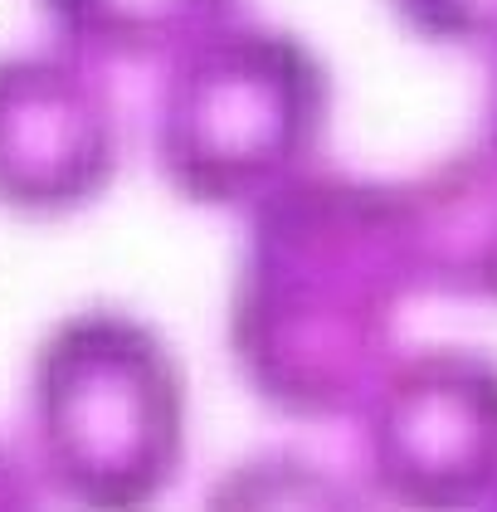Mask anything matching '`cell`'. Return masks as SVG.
<instances>
[{
    "instance_id": "8992f818",
    "label": "cell",
    "mask_w": 497,
    "mask_h": 512,
    "mask_svg": "<svg viewBox=\"0 0 497 512\" xmlns=\"http://www.w3.org/2000/svg\"><path fill=\"white\" fill-rule=\"evenodd\" d=\"M390 186L410 293L497 303V142L463 147Z\"/></svg>"
},
{
    "instance_id": "6da1fadb",
    "label": "cell",
    "mask_w": 497,
    "mask_h": 512,
    "mask_svg": "<svg viewBox=\"0 0 497 512\" xmlns=\"http://www.w3.org/2000/svg\"><path fill=\"white\" fill-rule=\"evenodd\" d=\"M405 298L395 186L303 171L249 210L230 293L234 371L288 420H346L395 361Z\"/></svg>"
},
{
    "instance_id": "5b68a950",
    "label": "cell",
    "mask_w": 497,
    "mask_h": 512,
    "mask_svg": "<svg viewBox=\"0 0 497 512\" xmlns=\"http://www.w3.org/2000/svg\"><path fill=\"white\" fill-rule=\"evenodd\" d=\"M122 118L108 79L78 54L0 59V205L15 215H74L113 186Z\"/></svg>"
},
{
    "instance_id": "277c9868",
    "label": "cell",
    "mask_w": 497,
    "mask_h": 512,
    "mask_svg": "<svg viewBox=\"0 0 497 512\" xmlns=\"http://www.w3.org/2000/svg\"><path fill=\"white\" fill-rule=\"evenodd\" d=\"M361 415L371 488L405 508H478L497 498V361L424 347L390 361Z\"/></svg>"
},
{
    "instance_id": "3957f363",
    "label": "cell",
    "mask_w": 497,
    "mask_h": 512,
    "mask_svg": "<svg viewBox=\"0 0 497 512\" xmlns=\"http://www.w3.org/2000/svg\"><path fill=\"white\" fill-rule=\"evenodd\" d=\"M332 118V74L298 35L220 25L166 59L152 103L161 181L191 205L254 210L312 171Z\"/></svg>"
},
{
    "instance_id": "30bf717a",
    "label": "cell",
    "mask_w": 497,
    "mask_h": 512,
    "mask_svg": "<svg viewBox=\"0 0 497 512\" xmlns=\"http://www.w3.org/2000/svg\"><path fill=\"white\" fill-rule=\"evenodd\" d=\"M35 483H30V473L25 464L0 444V508H35Z\"/></svg>"
},
{
    "instance_id": "52a82bcc",
    "label": "cell",
    "mask_w": 497,
    "mask_h": 512,
    "mask_svg": "<svg viewBox=\"0 0 497 512\" xmlns=\"http://www.w3.org/2000/svg\"><path fill=\"white\" fill-rule=\"evenodd\" d=\"M69 54L93 64L171 59L230 25L239 0H39Z\"/></svg>"
},
{
    "instance_id": "8fae6325",
    "label": "cell",
    "mask_w": 497,
    "mask_h": 512,
    "mask_svg": "<svg viewBox=\"0 0 497 512\" xmlns=\"http://www.w3.org/2000/svg\"><path fill=\"white\" fill-rule=\"evenodd\" d=\"M488 142H497V59H493V88H488Z\"/></svg>"
},
{
    "instance_id": "ba28073f",
    "label": "cell",
    "mask_w": 497,
    "mask_h": 512,
    "mask_svg": "<svg viewBox=\"0 0 497 512\" xmlns=\"http://www.w3.org/2000/svg\"><path fill=\"white\" fill-rule=\"evenodd\" d=\"M210 503H220V508H283V503H293V508H322V503L346 508V503H356V493L307 459L273 454L259 464H239L210 493Z\"/></svg>"
},
{
    "instance_id": "9c48e42d",
    "label": "cell",
    "mask_w": 497,
    "mask_h": 512,
    "mask_svg": "<svg viewBox=\"0 0 497 512\" xmlns=\"http://www.w3.org/2000/svg\"><path fill=\"white\" fill-rule=\"evenodd\" d=\"M390 10L429 44H497V0H390Z\"/></svg>"
},
{
    "instance_id": "7a4b0ae2",
    "label": "cell",
    "mask_w": 497,
    "mask_h": 512,
    "mask_svg": "<svg viewBox=\"0 0 497 512\" xmlns=\"http://www.w3.org/2000/svg\"><path fill=\"white\" fill-rule=\"evenodd\" d=\"M186 371L166 337L122 308L64 317L30 361L39 478L83 508L156 503L186 469Z\"/></svg>"
}]
</instances>
